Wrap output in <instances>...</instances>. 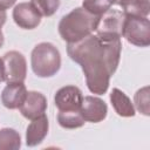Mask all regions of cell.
<instances>
[{
    "mask_svg": "<svg viewBox=\"0 0 150 150\" xmlns=\"http://www.w3.org/2000/svg\"><path fill=\"white\" fill-rule=\"evenodd\" d=\"M110 102L118 116L122 117H134L135 107L131 103V100L118 88H114L110 93Z\"/></svg>",
    "mask_w": 150,
    "mask_h": 150,
    "instance_id": "cell-13",
    "label": "cell"
},
{
    "mask_svg": "<svg viewBox=\"0 0 150 150\" xmlns=\"http://www.w3.org/2000/svg\"><path fill=\"white\" fill-rule=\"evenodd\" d=\"M2 45H4V34H2V32L0 29V48L2 47Z\"/></svg>",
    "mask_w": 150,
    "mask_h": 150,
    "instance_id": "cell-23",
    "label": "cell"
},
{
    "mask_svg": "<svg viewBox=\"0 0 150 150\" xmlns=\"http://www.w3.org/2000/svg\"><path fill=\"white\" fill-rule=\"evenodd\" d=\"M27 89L23 82H11L2 89L1 102L8 109H18L25 101Z\"/></svg>",
    "mask_w": 150,
    "mask_h": 150,
    "instance_id": "cell-11",
    "label": "cell"
},
{
    "mask_svg": "<svg viewBox=\"0 0 150 150\" xmlns=\"http://www.w3.org/2000/svg\"><path fill=\"white\" fill-rule=\"evenodd\" d=\"M6 19H7L6 9H5V8H2V7H0V29H1V27L5 25Z\"/></svg>",
    "mask_w": 150,
    "mask_h": 150,
    "instance_id": "cell-20",
    "label": "cell"
},
{
    "mask_svg": "<svg viewBox=\"0 0 150 150\" xmlns=\"http://www.w3.org/2000/svg\"><path fill=\"white\" fill-rule=\"evenodd\" d=\"M15 1L16 0H0V7H2V8H9V7H12L14 4H15Z\"/></svg>",
    "mask_w": 150,
    "mask_h": 150,
    "instance_id": "cell-21",
    "label": "cell"
},
{
    "mask_svg": "<svg viewBox=\"0 0 150 150\" xmlns=\"http://www.w3.org/2000/svg\"><path fill=\"white\" fill-rule=\"evenodd\" d=\"M21 146L20 134L11 128L0 129V150H18Z\"/></svg>",
    "mask_w": 150,
    "mask_h": 150,
    "instance_id": "cell-15",
    "label": "cell"
},
{
    "mask_svg": "<svg viewBox=\"0 0 150 150\" xmlns=\"http://www.w3.org/2000/svg\"><path fill=\"white\" fill-rule=\"evenodd\" d=\"M114 4H116V0H83L82 7L91 14L101 16L104 12L110 9Z\"/></svg>",
    "mask_w": 150,
    "mask_h": 150,
    "instance_id": "cell-17",
    "label": "cell"
},
{
    "mask_svg": "<svg viewBox=\"0 0 150 150\" xmlns=\"http://www.w3.org/2000/svg\"><path fill=\"white\" fill-rule=\"evenodd\" d=\"M19 109L23 117L32 121L45 114L47 109V98L39 91H27L26 98Z\"/></svg>",
    "mask_w": 150,
    "mask_h": 150,
    "instance_id": "cell-10",
    "label": "cell"
},
{
    "mask_svg": "<svg viewBox=\"0 0 150 150\" xmlns=\"http://www.w3.org/2000/svg\"><path fill=\"white\" fill-rule=\"evenodd\" d=\"M100 16L91 14L83 7H76L59 22V34L67 43H74L93 34L98 25Z\"/></svg>",
    "mask_w": 150,
    "mask_h": 150,
    "instance_id": "cell-2",
    "label": "cell"
},
{
    "mask_svg": "<svg viewBox=\"0 0 150 150\" xmlns=\"http://www.w3.org/2000/svg\"><path fill=\"white\" fill-rule=\"evenodd\" d=\"M122 36L137 47H148L150 45V21L148 16H125Z\"/></svg>",
    "mask_w": 150,
    "mask_h": 150,
    "instance_id": "cell-4",
    "label": "cell"
},
{
    "mask_svg": "<svg viewBox=\"0 0 150 150\" xmlns=\"http://www.w3.org/2000/svg\"><path fill=\"white\" fill-rule=\"evenodd\" d=\"M41 16H52L60 6V0H30Z\"/></svg>",
    "mask_w": 150,
    "mask_h": 150,
    "instance_id": "cell-18",
    "label": "cell"
},
{
    "mask_svg": "<svg viewBox=\"0 0 150 150\" xmlns=\"http://www.w3.org/2000/svg\"><path fill=\"white\" fill-rule=\"evenodd\" d=\"M48 128H49V123H48V118L45 114L32 120V122L27 127V131H26V144L28 146L39 145L47 136Z\"/></svg>",
    "mask_w": 150,
    "mask_h": 150,
    "instance_id": "cell-12",
    "label": "cell"
},
{
    "mask_svg": "<svg viewBox=\"0 0 150 150\" xmlns=\"http://www.w3.org/2000/svg\"><path fill=\"white\" fill-rule=\"evenodd\" d=\"M116 1H117V0H116Z\"/></svg>",
    "mask_w": 150,
    "mask_h": 150,
    "instance_id": "cell-24",
    "label": "cell"
},
{
    "mask_svg": "<svg viewBox=\"0 0 150 150\" xmlns=\"http://www.w3.org/2000/svg\"><path fill=\"white\" fill-rule=\"evenodd\" d=\"M134 102L136 109L145 116H149V87H144L136 91Z\"/></svg>",
    "mask_w": 150,
    "mask_h": 150,
    "instance_id": "cell-19",
    "label": "cell"
},
{
    "mask_svg": "<svg viewBox=\"0 0 150 150\" xmlns=\"http://www.w3.org/2000/svg\"><path fill=\"white\" fill-rule=\"evenodd\" d=\"M116 4L129 16H148L150 9L149 0H117Z\"/></svg>",
    "mask_w": 150,
    "mask_h": 150,
    "instance_id": "cell-14",
    "label": "cell"
},
{
    "mask_svg": "<svg viewBox=\"0 0 150 150\" xmlns=\"http://www.w3.org/2000/svg\"><path fill=\"white\" fill-rule=\"evenodd\" d=\"M30 64L34 74L39 77H52L61 67L59 49L50 42L36 45L30 54Z\"/></svg>",
    "mask_w": 150,
    "mask_h": 150,
    "instance_id": "cell-3",
    "label": "cell"
},
{
    "mask_svg": "<svg viewBox=\"0 0 150 150\" xmlns=\"http://www.w3.org/2000/svg\"><path fill=\"white\" fill-rule=\"evenodd\" d=\"M80 111L86 122L98 123L107 117L108 107L105 102L100 97L86 96L83 97Z\"/></svg>",
    "mask_w": 150,
    "mask_h": 150,
    "instance_id": "cell-9",
    "label": "cell"
},
{
    "mask_svg": "<svg viewBox=\"0 0 150 150\" xmlns=\"http://www.w3.org/2000/svg\"><path fill=\"white\" fill-rule=\"evenodd\" d=\"M125 14L118 9H108L100 16V21L96 28V34L100 35H112L122 36L123 23L125 20Z\"/></svg>",
    "mask_w": 150,
    "mask_h": 150,
    "instance_id": "cell-6",
    "label": "cell"
},
{
    "mask_svg": "<svg viewBox=\"0 0 150 150\" xmlns=\"http://www.w3.org/2000/svg\"><path fill=\"white\" fill-rule=\"evenodd\" d=\"M14 22L23 29H34L41 22V14L30 2H20L13 9Z\"/></svg>",
    "mask_w": 150,
    "mask_h": 150,
    "instance_id": "cell-8",
    "label": "cell"
},
{
    "mask_svg": "<svg viewBox=\"0 0 150 150\" xmlns=\"http://www.w3.org/2000/svg\"><path fill=\"white\" fill-rule=\"evenodd\" d=\"M57 122L62 128L76 129V128H81L86 121L83 120L80 110H73V111H59Z\"/></svg>",
    "mask_w": 150,
    "mask_h": 150,
    "instance_id": "cell-16",
    "label": "cell"
},
{
    "mask_svg": "<svg viewBox=\"0 0 150 150\" xmlns=\"http://www.w3.org/2000/svg\"><path fill=\"white\" fill-rule=\"evenodd\" d=\"M5 81V71H4V62L2 59L0 57V82Z\"/></svg>",
    "mask_w": 150,
    "mask_h": 150,
    "instance_id": "cell-22",
    "label": "cell"
},
{
    "mask_svg": "<svg viewBox=\"0 0 150 150\" xmlns=\"http://www.w3.org/2000/svg\"><path fill=\"white\" fill-rule=\"evenodd\" d=\"M83 101V95L80 88L75 86H66L60 88L54 97V102L59 111L80 110Z\"/></svg>",
    "mask_w": 150,
    "mask_h": 150,
    "instance_id": "cell-7",
    "label": "cell"
},
{
    "mask_svg": "<svg viewBox=\"0 0 150 150\" xmlns=\"http://www.w3.org/2000/svg\"><path fill=\"white\" fill-rule=\"evenodd\" d=\"M121 50V38L112 35L90 34L67 45L69 57L79 63L84 73L88 89L97 95L108 90L110 77L120 63Z\"/></svg>",
    "mask_w": 150,
    "mask_h": 150,
    "instance_id": "cell-1",
    "label": "cell"
},
{
    "mask_svg": "<svg viewBox=\"0 0 150 150\" xmlns=\"http://www.w3.org/2000/svg\"><path fill=\"white\" fill-rule=\"evenodd\" d=\"M2 62H4L5 81L7 83L25 81L27 75V62L21 53L16 50L7 52L2 56Z\"/></svg>",
    "mask_w": 150,
    "mask_h": 150,
    "instance_id": "cell-5",
    "label": "cell"
}]
</instances>
